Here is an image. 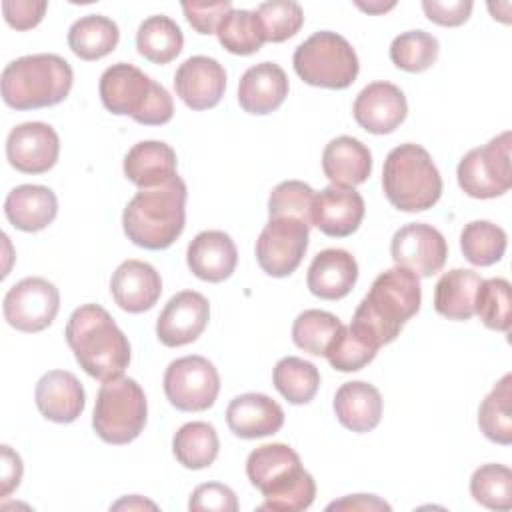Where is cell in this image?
Segmentation results:
<instances>
[{"label": "cell", "mask_w": 512, "mask_h": 512, "mask_svg": "<svg viewBox=\"0 0 512 512\" xmlns=\"http://www.w3.org/2000/svg\"><path fill=\"white\" fill-rule=\"evenodd\" d=\"M246 476L264 496L258 510L302 512L316 498V482L304 470L294 448L282 442L262 444L246 458Z\"/></svg>", "instance_id": "cell-1"}, {"label": "cell", "mask_w": 512, "mask_h": 512, "mask_svg": "<svg viewBox=\"0 0 512 512\" xmlns=\"http://www.w3.org/2000/svg\"><path fill=\"white\" fill-rule=\"evenodd\" d=\"M64 336L80 368L100 382L122 376L130 364V342L100 304L76 308Z\"/></svg>", "instance_id": "cell-2"}, {"label": "cell", "mask_w": 512, "mask_h": 512, "mask_svg": "<svg viewBox=\"0 0 512 512\" xmlns=\"http://www.w3.org/2000/svg\"><path fill=\"white\" fill-rule=\"evenodd\" d=\"M186 198L188 190L178 174L160 186L138 190L122 212L124 234L146 250L172 246L186 224Z\"/></svg>", "instance_id": "cell-3"}, {"label": "cell", "mask_w": 512, "mask_h": 512, "mask_svg": "<svg viewBox=\"0 0 512 512\" xmlns=\"http://www.w3.org/2000/svg\"><path fill=\"white\" fill-rule=\"evenodd\" d=\"M422 288L416 274L394 266L378 274L358 304L352 324L364 330L378 346L396 340L404 324L420 310Z\"/></svg>", "instance_id": "cell-4"}, {"label": "cell", "mask_w": 512, "mask_h": 512, "mask_svg": "<svg viewBox=\"0 0 512 512\" xmlns=\"http://www.w3.org/2000/svg\"><path fill=\"white\" fill-rule=\"evenodd\" d=\"M72 66L58 54H30L2 70V100L14 110H36L60 104L72 88Z\"/></svg>", "instance_id": "cell-5"}, {"label": "cell", "mask_w": 512, "mask_h": 512, "mask_svg": "<svg viewBox=\"0 0 512 512\" xmlns=\"http://www.w3.org/2000/svg\"><path fill=\"white\" fill-rule=\"evenodd\" d=\"M98 92L108 112L130 116L144 126H162L174 116L170 92L128 62L108 66L100 76Z\"/></svg>", "instance_id": "cell-6"}, {"label": "cell", "mask_w": 512, "mask_h": 512, "mask_svg": "<svg viewBox=\"0 0 512 512\" xmlns=\"http://www.w3.org/2000/svg\"><path fill=\"white\" fill-rule=\"evenodd\" d=\"M382 188L394 208L424 212L440 200L442 176L426 148L406 142L388 152L382 168Z\"/></svg>", "instance_id": "cell-7"}, {"label": "cell", "mask_w": 512, "mask_h": 512, "mask_svg": "<svg viewBox=\"0 0 512 512\" xmlns=\"http://www.w3.org/2000/svg\"><path fill=\"white\" fill-rule=\"evenodd\" d=\"M146 394L134 378L118 376L106 380L96 396L92 428L108 444H128L146 426Z\"/></svg>", "instance_id": "cell-8"}, {"label": "cell", "mask_w": 512, "mask_h": 512, "mask_svg": "<svg viewBox=\"0 0 512 512\" xmlns=\"http://www.w3.org/2000/svg\"><path fill=\"white\" fill-rule=\"evenodd\" d=\"M292 64L306 84L330 90L348 88L360 70L352 44L330 30H320L306 38L294 50Z\"/></svg>", "instance_id": "cell-9"}, {"label": "cell", "mask_w": 512, "mask_h": 512, "mask_svg": "<svg viewBox=\"0 0 512 512\" xmlns=\"http://www.w3.org/2000/svg\"><path fill=\"white\" fill-rule=\"evenodd\" d=\"M510 130L494 136L488 144L472 148L462 156L456 178L464 194L488 200L502 196L512 186L510 170Z\"/></svg>", "instance_id": "cell-10"}, {"label": "cell", "mask_w": 512, "mask_h": 512, "mask_svg": "<svg viewBox=\"0 0 512 512\" xmlns=\"http://www.w3.org/2000/svg\"><path fill=\"white\" fill-rule=\"evenodd\" d=\"M220 392V374L204 356H182L164 372V394L182 412L208 410Z\"/></svg>", "instance_id": "cell-11"}, {"label": "cell", "mask_w": 512, "mask_h": 512, "mask_svg": "<svg viewBox=\"0 0 512 512\" xmlns=\"http://www.w3.org/2000/svg\"><path fill=\"white\" fill-rule=\"evenodd\" d=\"M310 226L298 218H268L256 240L258 266L274 278L292 274L308 250Z\"/></svg>", "instance_id": "cell-12"}, {"label": "cell", "mask_w": 512, "mask_h": 512, "mask_svg": "<svg viewBox=\"0 0 512 512\" xmlns=\"http://www.w3.org/2000/svg\"><path fill=\"white\" fill-rule=\"evenodd\" d=\"M4 318L20 332H42L60 310L58 288L40 276H28L16 282L4 296Z\"/></svg>", "instance_id": "cell-13"}, {"label": "cell", "mask_w": 512, "mask_h": 512, "mask_svg": "<svg viewBox=\"0 0 512 512\" xmlns=\"http://www.w3.org/2000/svg\"><path fill=\"white\" fill-rule=\"evenodd\" d=\"M390 256L396 266L410 270L418 278L440 272L448 258V244L440 230L424 222H412L394 232Z\"/></svg>", "instance_id": "cell-14"}, {"label": "cell", "mask_w": 512, "mask_h": 512, "mask_svg": "<svg viewBox=\"0 0 512 512\" xmlns=\"http://www.w3.org/2000/svg\"><path fill=\"white\" fill-rule=\"evenodd\" d=\"M60 154V138L46 122H24L6 138V158L12 168L24 174L48 172Z\"/></svg>", "instance_id": "cell-15"}, {"label": "cell", "mask_w": 512, "mask_h": 512, "mask_svg": "<svg viewBox=\"0 0 512 512\" xmlns=\"http://www.w3.org/2000/svg\"><path fill=\"white\" fill-rule=\"evenodd\" d=\"M210 304L194 290L174 294L156 320V336L168 348L194 342L208 326Z\"/></svg>", "instance_id": "cell-16"}, {"label": "cell", "mask_w": 512, "mask_h": 512, "mask_svg": "<svg viewBox=\"0 0 512 512\" xmlns=\"http://www.w3.org/2000/svg\"><path fill=\"white\" fill-rule=\"evenodd\" d=\"M352 114L366 132L390 134L406 120L408 102L396 84L378 80L358 92Z\"/></svg>", "instance_id": "cell-17"}, {"label": "cell", "mask_w": 512, "mask_h": 512, "mask_svg": "<svg viewBox=\"0 0 512 512\" xmlns=\"http://www.w3.org/2000/svg\"><path fill=\"white\" fill-rule=\"evenodd\" d=\"M174 88L188 108H214L226 90L224 66L210 56H190L178 66L174 74Z\"/></svg>", "instance_id": "cell-18"}, {"label": "cell", "mask_w": 512, "mask_h": 512, "mask_svg": "<svg viewBox=\"0 0 512 512\" xmlns=\"http://www.w3.org/2000/svg\"><path fill=\"white\" fill-rule=\"evenodd\" d=\"M366 206L360 192L344 186H326L314 196L312 226L332 238H344L358 230Z\"/></svg>", "instance_id": "cell-19"}, {"label": "cell", "mask_w": 512, "mask_h": 512, "mask_svg": "<svg viewBox=\"0 0 512 512\" xmlns=\"http://www.w3.org/2000/svg\"><path fill=\"white\" fill-rule=\"evenodd\" d=\"M110 292L122 310L140 314L158 302L162 294V278L152 264L130 258L114 270Z\"/></svg>", "instance_id": "cell-20"}, {"label": "cell", "mask_w": 512, "mask_h": 512, "mask_svg": "<svg viewBox=\"0 0 512 512\" xmlns=\"http://www.w3.org/2000/svg\"><path fill=\"white\" fill-rule=\"evenodd\" d=\"M34 400L46 420L58 424L74 422L86 406V394L80 380L68 370H50L38 382Z\"/></svg>", "instance_id": "cell-21"}, {"label": "cell", "mask_w": 512, "mask_h": 512, "mask_svg": "<svg viewBox=\"0 0 512 512\" xmlns=\"http://www.w3.org/2000/svg\"><path fill=\"white\" fill-rule=\"evenodd\" d=\"M228 428L244 440L276 434L284 424L282 406L266 394L246 392L236 396L226 408Z\"/></svg>", "instance_id": "cell-22"}, {"label": "cell", "mask_w": 512, "mask_h": 512, "mask_svg": "<svg viewBox=\"0 0 512 512\" xmlns=\"http://www.w3.org/2000/svg\"><path fill=\"white\" fill-rule=\"evenodd\" d=\"M186 264L196 278L206 282H222L236 270L238 250L226 232L204 230L188 244Z\"/></svg>", "instance_id": "cell-23"}, {"label": "cell", "mask_w": 512, "mask_h": 512, "mask_svg": "<svg viewBox=\"0 0 512 512\" xmlns=\"http://www.w3.org/2000/svg\"><path fill=\"white\" fill-rule=\"evenodd\" d=\"M358 280L356 258L342 248H326L308 266L306 286L322 300H340L350 294Z\"/></svg>", "instance_id": "cell-24"}, {"label": "cell", "mask_w": 512, "mask_h": 512, "mask_svg": "<svg viewBox=\"0 0 512 512\" xmlns=\"http://www.w3.org/2000/svg\"><path fill=\"white\" fill-rule=\"evenodd\" d=\"M288 96V76L274 62L250 66L238 82V102L248 114H270Z\"/></svg>", "instance_id": "cell-25"}, {"label": "cell", "mask_w": 512, "mask_h": 512, "mask_svg": "<svg viewBox=\"0 0 512 512\" xmlns=\"http://www.w3.org/2000/svg\"><path fill=\"white\" fill-rule=\"evenodd\" d=\"M8 222L22 232H38L54 222L58 214L56 194L48 186L20 184L4 200Z\"/></svg>", "instance_id": "cell-26"}, {"label": "cell", "mask_w": 512, "mask_h": 512, "mask_svg": "<svg viewBox=\"0 0 512 512\" xmlns=\"http://www.w3.org/2000/svg\"><path fill=\"white\" fill-rule=\"evenodd\" d=\"M322 172L334 186L354 188L368 180L372 154L358 138L338 136L330 140L322 152Z\"/></svg>", "instance_id": "cell-27"}, {"label": "cell", "mask_w": 512, "mask_h": 512, "mask_svg": "<svg viewBox=\"0 0 512 512\" xmlns=\"http://www.w3.org/2000/svg\"><path fill=\"white\" fill-rule=\"evenodd\" d=\"M124 176L142 188H154L176 176V152L160 140H142L124 156Z\"/></svg>", "instance_id": "cell-28"}, {"label": "cell", "mask_w": 512, "mask_h": 512, "mask_svg": "<svg viewBox=\"0 0 512 512\" xmlns=\"http://www.w3.org/2000/svg\"><path fill=\"white\" fill-rule=\"evenodd\" d=\"M334 412L344 428L352 432H370L382 418L380 390L364 380L346 382L336 390Z\"/></svg>", "instance_id": "cell-29"}, {"label": "cell", "mask_w": 512, "mask_h": 512, "mask_svg": "<svg viewBox=\"0 0 512 512\" xmlns=\"http://www.w3.org/2000/svg\"><path fill=\"white\" fill-rule=\"evenodd\" d=\"M482 280L478 272L468 268L444 272L434 288V310L448 320H470Z\"/></svg>", "instance_id": "cell-30"}, {"label": "cell", "mask_w": 512, "mask_h": 512, "mask_svg": "<svg viewBox=\"0 0 512 512\" xmlns=\"http://www.w3.org/2000/svg\"><path fill=\"white\" fill-rule=\"evenodd\" d=\"M120 40V30L114 20L102 14L78 18L68 30V46L80 60H100L108 56Z\"/></svg>", "instance_id": "cell-31"}, {"label": "cell", "mask_w": 512, "mask_h": 512, "mask_svg": "<svg viewBox=\"0 0 512 512\" xmlns=\"http://www.w3.org/2000/svg\"><path fill=\"white\" fill-rule=\"evenodd\" d=\"M184 46V36L180 26L164 14L148 16L136 32L138 54L154 64L172 62Z\"/></svg>", "instance_id": "cell-32"}, {"label": "cell", "mask_w": 512, "mask_h": 512, "mask_svg": "<svg viewBox=\"0 0 512 512\" xmlns=\"http://www.w3.org/2000/svg\"><path fill=\"white\" fill-rule=\"evenodd\" d=\"M220 440L216 428L208 422H186L172 440L176 460L188 470L208 468L218 456Z\"/></svg>", "instance_id": "cell-33"}, {"label": "cell", "mask_w": 512, "mask_h": 512, "mask_svg": "<svg viewBox=\"0 0 512 512\" xmlns=\"http://www.w3.org/2000/svg\"><path fill=\"white\" fill-rule=\"evenodd\" d=\"M510 402H512V374H504L496 386L486 394L478 408V426L480 432L502 446L512 442V416H510Z\"/></svg>", "instance_id": "cell-34"}, {"label": "cell", "mask_w": 512, "mask_h": 512, "mask_svg": "<svg viewBox=\"0 0 512 512\" xmlns=\"http://www.w3.org/2000/svg\"><path fill=\"white\" fill-rule=\"evenodd\" d=\"M274 388L290 402V404H308L320 386L318 368L298 356H286L276 362L272 370Z\"/></svg>", "instance_id": "cell-35"}, {"label": "cell", "mask_w": 512, "mask_h": 512, "mask_svg": "<svg viewBox=\"0 0 512 512\" xmlns=\"http://www.w3.org/2000/svg\"><path fill=\"white\" fill-rule=\"evenodd\" d=\"M378 344L358 326L350 324L338 330L334 340L330 342L326 350V358L330 366L338 372H356L368 366L376 354H378Z\"/></svg>", "instance_id": "cell-36"}, {"label": "cell", "mask_w": 512, "mask_h": 512, "mask_svg": "<svg viewBox=\"0 0 512 512\" xmlns=\"http://www.w3.org/2000/svg\"><path fill=\"white\" fill-rule=\"evenodd\" d=\"M218 42L238 56H250L262 48L266 34L262 22L254 10H236L232 8L216 28Z\"/></svg>", "instance_id": "cell-37"}, {"label": "cell", "mask_w": 512, "mask_h": 512, "mask_svg": "<svg viewBox=\"0 0 512 512\" xmlns=\"http://www.w3.org/2000/svg\"><path fill=\"white\" fill-rule=\"evenodd\" d=\"M508 246L506 232L488 220H472L462 228L460 248L474 266H492L502 260Z\"/></svg>", "instance_id": "cell-38"}, {"label": "cell", "mask_w": 512, "mask_h": 512, "mask_svg": "<svg viewBox=\"0 0 512 512\" xmlns=\"http://www.w3.org/2000/svg\"><path fill=\"white\" fill-rule=\"evenodd\" d=\"M340 328L342 322L338 316L326 310L310 308L296 316L292 324V340L300 350L312 356H324Z\"/></svg>", "instance_id": "cell-39"}, {"label": "cell", "mask_w": 512, "mask_h": 512, "mask_svg": "<svg viewBox=\"0 0 512 512\" xmlns=\"http://www.w3.org/2000/svg\"><path fill=\"white\" fill-rule=\"evenodd\" d=\"M440 44L424 30H408L390 44V60L404 72H424L438 60Z\"/></svg>", "instance_id": "cell-40"}, {"label": "cell", "mask_w": 512, "mask_h": 512, "mask_svg": "<svg viewBox=\"0 0 512 512\" xmlns=\"http://www.w3.org/2000/svg\"><path fill=\"white\" fill-rule=\"evenodd\" d=\"M472 498L490 510L512 508V470L504 464H482L470 478Z\"/></svg>", "instance_id": "cell-41"}, {"label": "cell", "mask_w": 512, "mask_h": 512, "mask_svg": "<svg viewBox=\"0 0 512 512\" xmlns=\"http://www.w3.org/2000/svg\"><path fill=\"white\" fill-rule=\"evenodd\" d=\"M474 314H478L486 328L508 332L512 324L510 282L506 278L482 280L474 300Z\"/></svg>", "instance_id": "cell-42"}, {"label": "cell", "mask_w": 512, "mask_h": 512, "mask_svg": "<svg viewBox=\"0 0 512 512\" xmlns=\"http://www.w3.org/2000/svg\"><path fill=\"white\" fill-rule=\"evenodd\" d=\"M316 192L300 180H286L274 186L268 198V216H290L312 226V206Z\"/></svg>", "instance_id": "cell-43"}, {"label": "cell", "mask_w": 512, "mask_h": 512, "mask_svg": "<svg viewBox=\"0 0 512 512\" xmlns=\"http://www.w3.org/2000/svg\"><path fill=\"white\" fill-rule=\"evenodd\" d=\"M266 42H284L298 34L304 24V10L298 2L292 0H270L262 2L256 10Z\"/></svg>", "instance_id": "cell-44"}, {"label": "cell", "mask_w": 512, "mask_h": 512, "mask_svg": "<svg viewBox=\"0 0 512 512\" xmlns=\"http://www.w3.org/2000/svg\"><path fill=\"white\" fill-rule=\"evenodd\" d=\"M188 508L192 512H236L238 500L232 488L220 482H206L194 488L188 500Z\"/></svg>", "instance_id": "cell-45"}, {"label": "cell", "mask_w": 512, "mask_h": 512, "mask_svg": "<svg viewBox=\"0 0 512 512\" xmlns=\"http://www.w3.org/2000/svg\"><path fill=\"white\" fill-rule=\"evenodd\" d=\"M182 10L190 26L198 34H216L220 20L232 10L228 0L220 2H182Z\"/></svg>", "instance_id": "cell-46"}, {"label": "cell", "mask_w": 512, "mask_h": 512, "mask_svg": "<svg viewBox=\"0 0 512 512\" xmlns=\"http://www.w3.org/2000/svg\"><path fill=\"white\" fill-rule=\"evenodd\" d=\"M48 2L44 0H4L2 12L8 26L14 30H30L38 26L46 14Z\"/></svg>", "instance_id": "cell-47"}, {"label": "cell", "mask_w": 512, "mask_h": 512, "mask_svg": "<svg viewBox=\"0 0 512 512\" xmlns=\"http://www.w3.org/2000/svg\"><path fill=\"white\" fill-rule=\"evenodd\" d=\"M474 4L470 0H424L426 18L438 26H460L470 18Z\"/></svg>", "instance_id": "cell-48"}, {"label": "cell", "mask_w": 512, "mask_h": 512, "mask_svg": "<svg viewBox=\"0 0 512 512\" xmlns=\"http://www.w3.org/2000/svg\"><path fill=\"white\" fill-rule=\"evenodd\" d=\"M328 512L332 510H344V512H378V510H386L390 512L392 506L388 502H384L382 498L374 496V494H350L344 496L340 500H334L326 506Z\"/></svg>", "instance_id": "cell-49"}, {"label": "cell", "mask_w": 512, "mask_h": 512, "mask_svg": "<svg viewBox=\"0 0 512 512\" xmlns=\"http://www.w3.org/2000/svg\"><path fill=\"white\" fill-rule=\"evenodd\" d=\"M2 498L10 496V492L14 488H18L20 480H22V460L20 456L10 448V446H2Z\"/></svg>", "instance_id": "cell-50"}, {"label": "cell", "mask_w": 512, "mask_h": 512, "mask_svg": "<svg viewBox=\"0 0 512 512\" xmlns=\"http://www.w3.org/2000/svg\"><path fill=\"white\" fill-rule=\"evenodd\" d=\"M112 508L114 510H120V508H128V510H132V508H152V510H156V504L148 502V500H142L140 496H128V498H122L116 504H112Z\"/></svg>", "instance_id": "cell-51"}, {"label": "cell", "mask_w": 512, "mask_h": 512, "mask_svg": "<svg viewBox=\"0 0 512 512\" xmlns=\"http://www.w3.org/2000/svg\"><path fill=\"white\" fill-rule=\"evenodd\" d=\"M356 6L360 8V10H364V12H368V14H382V12H386V10H390V8H394L396 4L394 2H390V4H382V2H378V4H362V2H356Z\"/></svg>", "instance_id": "cell-52"}]
</instances>
